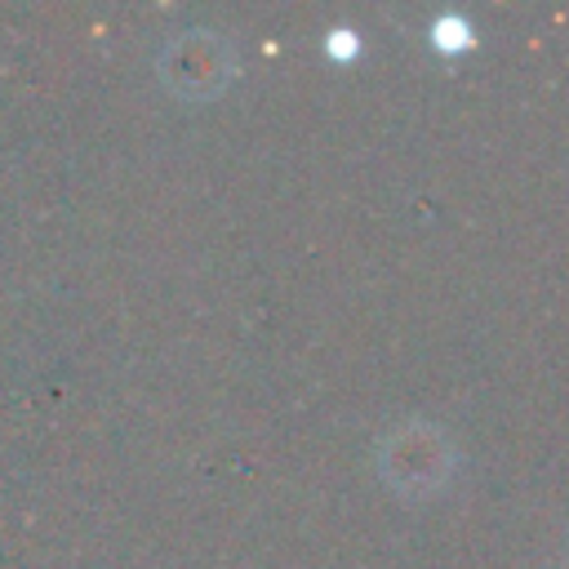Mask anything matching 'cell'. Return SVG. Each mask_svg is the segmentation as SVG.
Returning <instances> with one entry per match:
<instances>
[]
</instances>
